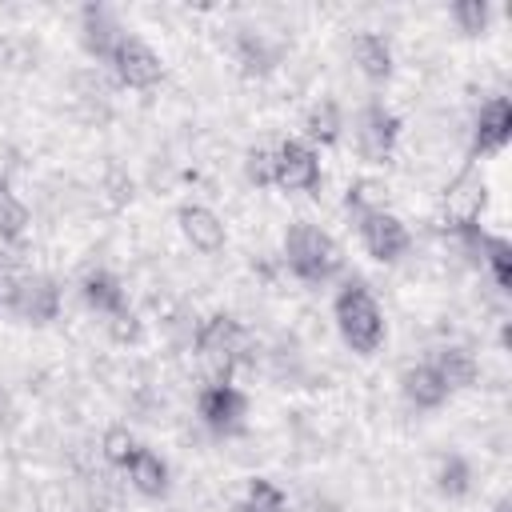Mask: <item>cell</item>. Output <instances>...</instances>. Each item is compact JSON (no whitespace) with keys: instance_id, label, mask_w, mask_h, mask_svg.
Wrapping results in <instances>:
<instances>
[{"instance_id":"1","label":"cell","mask_w":512,"mask_h":512,"mask_svg":"<svg viewBox=\"0 0 512 512\" xmlns=\"http://www.w3.org/2000/svg\"><path fill=\"white\" fill-rule=\"evenodd\" d=\"M332 316H336V328H340V340L356 352V356H372L380 352L388 328H384V312L376 304V296L368 292L364 280H348L336 300H332Z\"/></svg>"},{"instance_id":"2","label":"cell","mask_w":512,"mask_h":512,"mask_svg":"<svg viewBox=\"0 0 512 512\" xmlns=\"http://www.w3.org/2000/svg\"><path fill=\"white\" fill-rule=\"evenodd\" d=\"M284 264L304 284H324L344 268L340 244L312 220H296L284 232Z\"/></svg>"},{"instance_id":"3","label":"cell","mask_w":512,"mask_h":512,"mask_svg":"<svg viewBox=\"0 0 512 512\" xmlns=\"http://www.w3.org/2000/svg\"><path fill=\"white\" fill-rule=\"evenodd\" d=\"M244 344H248V332H244L232 316L216 312V316L200 320V328H196V356H200V364L208 368L212 384H228L232 368H236L240 356H244Z\"/></svg>"},{"instance_id":"4","label":"cell","mask_w":512,"mask_h":512,"mask_svg":"<svg viewBox=\"0 0 512 512\" xmlns=\"http://www.w3.org/2000/svg\"><path fill=\"white\" fill-rule=\"evenodd\" d=\"M8 308L28 324H48L60 312V288L44 272H20L8 280Z\"/></svg>"},{"instance_id":"5","label":"cell","mask_w":512,"mask_h":512,"mask_svg":"<svg viewBox=\"0 0 512 512\" xmlns=\"http://www.w3.org/2000/svg\"><path fill=\"white\" fill-rule=\"evenodd\" d=\"M108 64L116 68V80H120L124 88H136V92H148V88H156V84L164 80V60H160L140 36H132V32H124V36L116 40Z\"/></svg>"},{"instance_id":"6","label":"cell","mask_w":512,"mask_h":512,"mask_svg":"<svg viewBox=\"0 0 512 512\" xmlns=\"http://www.w3.org/2000/svg\"><path fill=\"white\" fill-rule=\"evenodd\" d=\"M272 184L284 192H312L320 188V156L308 140H284L272 148Z\"/></svg>"},{"instance_id":"7","label":"cell","mask_w":512,"mask_h":512,"mask_svg":"<svg viewBox=\"0 0 512 512\" xmlns=\"http://www.w3.org/2000/svg\"><path fill=\"white\" fill-rule=\"evenodd\" d=\"M356 228H360L364 252H368L372 260H380V264L400 260V256L408 252V244H412L404 220H400L396 212H388V208H372V212L356 216Z\"/></svg>"},{"instance_id":"8","label":"cell","mask_w":512,"mask_h":512,"mask_svg":"<svg viewBox=\"0 0 512 512\" xmlns=\"http://www.w3.org/2000/svg\"><path fill=\"white\" fill-rule=\"evenodd\" d=\"M396 140H400V116L392 108H384L380 100L364 104L356 116V152L368 164H384L392 156Z\"/></svg>"},{"instance_id":"9","label":"cell","mask_w":512,"mask_h":512,"mask_svg":"<svg viewBox=\"0 0 512 512\" xmlns=\"http://www.w3.org/2000/svg\"><path fill=\"white\" fill-rule=\"evenodd\" d=\"M196 412L204 428H212L216 436H236L248 416V396L236 384H208L196 396Z\"/></svg>"},{"instance_id":"10","label":"cell","mask_w":512,"mask_h":512,"mask_svg":"<svg viewBox=\"0 0 512 512\" xmlns=\"http://www.w3.org/2000/svg\"><path fill=\"white\" fill-rule=\"evenodd\" d=\"M512 140V100L492 96L480 104L476 128H472V156H492Z\"/></svg>"},{"instance_id":"11","label":"cell","mask_w":512,"mask_h":512,"mask_svg":"<svg viewBox=\"0 0 512 512\" xmlns=\"http://www.w3.org/2000/svg\"><path fill=\"white\" fill-rule=\"evenodd\" d=\"M176 220H180L184 240H188L196 252H204V256L220 252V248H224V240H228L224 220H220L212 208H204V204H184V208L176 212Z\"/></svg>"},{"instance_id":"12","label":"cell","mask_w":512,"mask_h":512,"mask_svg":"<svg viewBox=\"0 0 512 512\" xmlns=\"http://www.w3.org/2000/svg\"><path fill=\"white\" fill-rule=\"evenodd\" d=\"M400 392H404V400H408L412 408H424V412H432V408H440V404L448 400V384L440 380V372H436L432 364H412V368H404V372H400Z\"/></svg>"},{"instance_id":"13","label":"cell","mask_w":512,"mask_h":512,"mask_svg":"<svg viewBox=\"0 0 512 512\" xmlns=\"http://www.w3.org/2000/svg\"><path fill=\"white\" fill-rule=\"evenodd\" d=\"M460 236L480 252V260H484V268L492 272L496 288H500V292H508V288H512V244H508L504 236H488V232H480L476 224H472V228H464Z\"/></svg>"},{"instance_id":"14","label":"cell","mask_w":512,"mask_h":512,"mask_svg":"<svg viewBox=\"0 0 512 512\" xmlns=\"http://www.w3.org/2000/svg\"><path fill=\"white\" fill-rule=\"evenodd\" d=\"M80 296H84V304L92 312H100L108 320L128 312V296H124V288H120V280L112 272H88L84 284H80Z\"/></svg>"},{"instance_id":"15","label":"cell","mask_w":512,"mask_h":512,"mask_svg":"<svg viewBox=\"0 0 512 512\" xmlns=\"http://www.w3.org/2000/svg\"><path fill=\"white\" fill-rule=\"evenodd\" d=\"M124 472H128L132 488H136L140 496H148V500H160V496L168 492V464H164L152 448H144V444L132 452V460L124 464Z\"/></svg>"},{"instance_id":"16","label":"cell","mask_w":512,"mask_h":512,"mask_svg":"<svg viewBox=\"0 0 512 512\" xmlns=\"http://www.w3.org/2000/svg\"><path fill=\"white\" fill-rule=\"evenodd\" d=\"M80 28H84V48H88L92 56H100V60H108L112 48H116V40L124 36L120 24L112 20V12L100 8V4H88V8L80 12Z\"/></svg>"},{"instance_id":"17","label":"cell","mask_w":512,"mask_h":512,"mask_svg":"<svg viewBox=\"0 0 512 512\" xmlns=\"http://www.w3.org/2000/svg\"><path fill=\"white\" fill-rule=\"evenodd\" d=\"M352 60H356V68H360L372 84H384V80L392 76V48H388V40L376 36V32H360V36L352 40Z\"/></svg>"},{"instance_id":"18","label":"cell","mask_w":512,"mask_h":512,"mask_svg":"<svg viewBox=\"0 0 512 512\" xmlns=\"http://www.w3.org/2000/svg\"><path fill=\"white\" fill-rule=\"evenodd\" d=\"M432 368L440 372V380L448 384V392H452V388H472V384L480 380V364H476V356H472L468 348H460V344L440 348L436 360H432Z\"/></svg>"},{"instance_id":"19","label":"cell","mask_w":512,"mask_h":512,"mask_svg":"<svg viewBox=\"0 0 512 512\" xmlns=\"http://www.w3.org/2000/svg\"><path fill=\"white\" fill-rule=\"evenodd\" d=\"M480 208H484V180H468V176L456 180L452 192H448V224L456 232H464V228L476 224Z\"/></svg>"},{"instance_id":"20","label":"cell","mask_w":512,"mask_h":512,"mask_svg":"<svg viewBox=\"0 0 512 512\" xmlns=\"http://www.w3.org/2000/svg\"><path fill=\"white\" fill-rule=\"evenodd\" d=\"M340 128H344V120H340V104L336 100H316L308 112H304V136H308V144H336L340 140Z\"/></svg>"},{"instance_id":"21","label":"cell","mask_w":512,"mask_h":512,"mask_svg":"<svg viewBox=\"0 0 512 512\" xmlns=\"http://www.w3.org/2000/svg\"><path fill=\"white\" fill-rule=\"evenodd\" d=\"M28 228V208L24 200L8 188V180L0 176V240H20Z\"/></svg>"},{"instance_id":"22","label":"cell","mask_w":512,"mask_h":512,"mask_svg":"<svg viewBox=\"0 0 512 512\" xmlns=\"http://www.w3.org/2000/svg\"><path fill=\"white\" fill-rule=\"evenodd\" d=\"M284 508H288L284 492L272 480H264V476L248 480V496L236 504V512H284Z\"/></svg>"},{"instance_id":"23","label":"cell","mask_w":512,"mask_h":512,"mask_svg":"<svg viewBox=\"0 0 512 512\" xmlns=\"http://www.w3.org/2000/svg\"><path fill=\"white\" fill-rule=\"evenodd\" d=\"M100 448H104V460H108V464H116V468H124V464L132 460V452L140 448V440L132 436V428H128V424H112V428L104 432V440H100Z\"/></svg>"},{"instance_id":"24","label":"cell","mask_w":512,"mask_h":512,"mask_svg":"<svg viewBox=\"0 0 512 512\" xmlns=\"http://www.w3.org/2000/svg\"><path fill=\"white\" fill-rule=\"evenodd\" d=\"M468 464H464V456H440V464H436V488L444 492V496H464L468 492Z\"/></svg>"},{"instance_id":"25","label":"cell","mask_w":512,"mask_h":512,"mask_svg":"<svg viewBox=\"0 0 512 512\" xmlns=\"http://www.w3.org/2000/svg\"><path fill=\"white\" fill-rule=\"evenodd\" d=\"M488 16H492L488 0H456V4H452V20H456V28L468 32V36H480V32L488 28Z\"/></svg>"},{"instance_id":"26","label":"cell","mask_w":512,"mask_h":512,"mask_svg":"<svg viewBox=\"0 0 512 512\" xmlns=\"http://www.w3.org/2000/svg\"><path fill=\"white\" fill-rule=\"evenodd\" d=\"M244 176H248V184L268 188V184H272V152H268V148H252V152L244 156Z\"/></svg>"},{"instance_id":"27","label":"cell","mask_w":512,"mask_h":512,"mask_svg":"<svg viewBox=\"0 0 512 512\" xmlns=\"http://www.w3.org/2000/svg\"><path fill=\"white\" fill-rule=\"evenodd\" d=\"M308 512H340V508H336V504H328V500H316Z\"/></svg>"},{"instance_id":"28","label":"cell","mask_w":512,"mask_h":512,"mask_svg":"<svg viewBox=\"0 0 512 512\" xmlns=\"http://www.w3.org/2000/svg\"><path fill=\"white\" fill-rule=\"evenodd\" d=\"M496 512H508V500H500V504H496Z\"/></svg>"}]
</instances>
